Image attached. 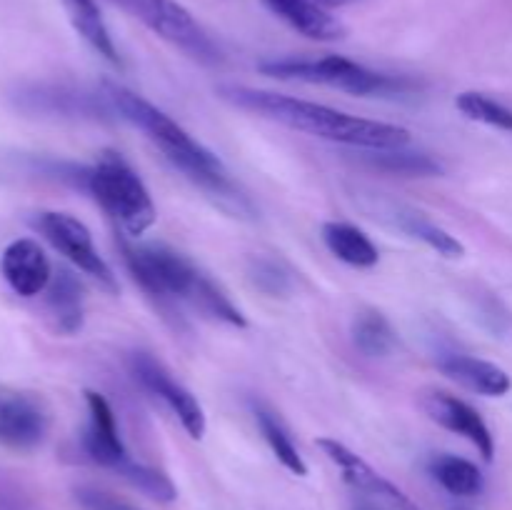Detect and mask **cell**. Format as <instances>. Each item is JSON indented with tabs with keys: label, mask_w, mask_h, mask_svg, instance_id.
<instances>
[{
	"label": "cell",
	"mask_w": 512,
	"mask_h": 510,
	"mask_svg": "<svg viewBox=\"0 0 512 510\" xmlns=\"http://www.w3.org/2000/svg\"><path fill=\"white\" fill-rule=\"evenodd\" d=\"M218 98L233 108L275 120L285 128L300 130V133L315 135V138L330 140V143L353 145L358 150L405 148L410 143V130L403 125L358 118V115H348L323 103H313V100L290 98V95L233 83L220 85Z\"/></svg>",
	"instance_id": "1"
},
{
	"label": "cell",
	"mask_w": 512,
	"mask_h": 510,
	"mask_svg": "<svg viewBox=\"0 0 512 510\" xmlns=\"http://www.w3.org/2000/svg\"><path fill=\"white\" fill-rule=\"evenodd\" d=\"M100 88H103L110 108H113L120 118L128 120L130 125L143 130V133L163 150L165 158H168L190 183H195L200 190H205L210 198L220 200V205H225V208H233L235 213H245V210L250 213L248 198L235 188L228 170H225L223 160H220L213 150L205 148L203 143H198L183 125H178L170 115H165L163 110L155 108L153 103H148L143 95L133 93V90L115 83V80H103Z\"/></svg>",
	"instance_id": "2"
},
{
	"label": "cell",
	"mask_w": 512,
	"mask_h": 510,
	"mask_svg": "<svg viewBox=\"0 0 512 510\" xmlns=\"http://www.w3.org/2000/svg\"><path fill=\"white\" fill-rule=\"evenodd\" d=\"M118 248L128 273L153 298L185 300L200 313L235 328L248 325L238 305L188 255L165 243H130L125 238L118 240Z\"/></svg>",
	"instance_id": "3"
},
{
	"label": "cell",
	"mask_w": 512,
	"mask_h": 510,
	"mask_svg": "<svg viewBox=\"0 0 512 510\" xmlns=\"http://www.w3.org/2000/svg\"><path fill=\"white\" fill-rule=\"evenodd\" d=\"M80 188L88 190L95 203L103 205L130 235H143L158 220L148 188L115 150H103L95 165L80 170Z\"/></svg>",
	"instance_id": "4"
},
{
	"label": "cell",
	"mask_w": 512,
	"mask_h": 510,
	"mask_svg": "<svg viewBox=\"0 0 512 510\" xmlns=\"http://www.w3.org/2000/svg\"><path fill=\"white\" fill-rule=\"evenodd\" d=\"M258 70L268 78L278 80H300V83L330 85L340 88L350 95L370 98V95H403L415 88L413 80L403 75H385L378 70H370L355 60L343 58V55H323V58H273L263 60Z\"/></svg>",
	"instance_id": "5"
},
{
	"label": "cell",
	"mask_w": 512,
	"mask_h": 510,
	"mask_svg": "<svg viewBox=\"0 0 512 510\" xmlns=\"http://www.w3.org/2000/svg\"><path fill=\"white\" fill-rule=\"evenodd\" d=\"M128 13L143 20L155 35L183 50L203 65H215L223 60L215 40L203 30V25L175 0H115Z\"/></svg>",
	"instance_id": "6"
},
{
	"label": "cell",
	"mask_w": 512,
	"mask_h": 510,
	"mask_svg": "<svg viewBox=\"0 0 512 510\" xmlns=\"http://www.w3.org/2000/svg\"><path fill=\"white\" fill-rule=\"evenodd\" d=\"M30 225L63 255L65 260L75 265L78 270H83L85 275L98 280L103 288H108L110 293L118 290V280H115L110 265L100 258V253L93 245V235L90 230L80 223L78 218H73L70 213H60V210H43V213H35L30 218Z\"/></svg>",
	"instance_id": "7"
},
{
	"label": "cell",
	"mask_w": 512,
	"mask_h": 510,
	"mask_svg": "<svg viewBox=\"0 0 512 510\" xmlns=\"http://www.w3.org/2000/svg\"><path fill=\"white\" fill-rule=\"evenodd\" d=\"M13 103L23 113L60 115V118H108L115 113L105 93H90L65 83L20 85L13 93Z\"/></svg>",
	"instance_id": "8"
},
{
	"label": "cell",
	"mask_w": 512,
	"mask_h": 510,
	"mask_svg": "<svg viewBox=\"0 0 512 510\" xmlns=\"http://www.w3.org/2000/svg\"><path fill=\"white\" fill-rule=\"evenodd\" d=\"M130 373L135 375V380H138L148 393H153L155 398L168 403V408L178 415L180 425H183L185 433H188L190 438H203V405L198 403V398H195L188 388H183V385L163 368V363H158L150 353H133L130 355Z\"/></svg>",
	"instance_id": "9"
},
{
	"label": "cell",
	"mask_w": 512,
	"mask_h": 510,
	"mask_svg": "<svg viewBox=\"0 0 512 510\" xmlns=\"http://www.w3.org/2000/svg\"><path fill=\"white\" fill-rule=\"evenodd\" d=\"M50 410L35 393L0 385V443L30 450L48 435Z\"/></svg>",
	"instance_id": "10"
},
{
	"label": "cell",
	"mask_w": 512,
	"mask_h": 510,
	"mask_svg": "<svg viewBox=\"0 0 512 510\" xmlns=\"http://www.w3.org/2000/svg\"><path fill=\"white\" fill-rule=\"evenodd\" d=\"M318 448L323 450V453L328 455L335 465H338L340 473H343V478L348 480L355 490H360V493L368 495V498L378 500L383 508L420 510L418 505H415L413 500H410L408 495L398 488V485H393L388 478H383V475H380L373 465L365 463V460L360 458L358 453H353L348 445L338 443L335 438H318Z\"/></svg>",
	"instance_id": "11"
},
{
	"label": "cell",
	"mask_w": 512,
	"mask_h": 510,
	"mask_svg": "<svg viewBox=\"0 0 512 510\" xmlns=\"http://www.w3.org/2000/svg\"><path fill=\"white\" fill-rule=\"evenodd\" d=\"M365 210H368L375 220H383L390 228L400 230V233L430 245V248L438 250L445 258H460V255L465 253L463 243H460L455 235H450L448 230L440 228L438 223H433L428 215L415 210L413 205L395 203V200L383 198V195H370V205H365Z\"/></svg>",
	"instance_id": "12"
},
{
	"label": "cell",
	"mask_w": 512,
	"mask_h": 510,
	"mask_svg": "<svg viewBox=\"0 0 512 510\" xmlns=\"http://www.w3.org/2000/svg\"><path fill=\"white\" fill-rule=\"evenodd\" d=\"M420 405H423L425 413L430 415V420L443 425L450 433L468 438L485 460H493V433H490L488 423H485L483 415H480L473 405L455 398V395L445 393V390H425L423 398H420Z\"/></svg>",
	"instance_id": "13"
},
{
	"label": "cell",
	"mask_w": 512,
	"mask_h": 510,
	"mask_svg": "<svg viewBox=\"0 0 512 510\" xmlns=\"http://www.w3.org/2000/svg\"><path fill=\"white\" fill-rule=\"evenodd\" d=\"M85 403H88V425L83 433V450L93 463L103 465L118 473L128 463V450L120 438L115 413L108 400L95 390H85Z\"/></svg>",
	"instance_id": "14"
},
{
	"label": "cell",
	"mask_w": 512,
	"mask_h": 510,
	"mask_svg": "<svg viewBox=\"0 0 512 510\" xmlns=\"http://www.w3.org/2000/svg\"><path fill=\"white\" fill-rule=\"evenodd\" d=\"M0 273L15 293L23 298H33L48 288L50 278H53V265L35 240L20 238L3 250Z\"/></svg>",
	"instance_id": "15"
},
{
	"label": "cell",
	"mask_w": 512,
	"mask_h": 510,
	"mask_svg": "<svg viewBox=\"0 0 512 510\" xmlns=\"http://www.w3.org/2000/svg\"><path fill=\"white\" fill-rule=\"evenodd\" d=\"M438 368L445 378L455 380V383H460L463 388L473 390L478 395H488V398H503L512 388L510 375L500 365L490 363V360L473 358V355H440Z\"/></svg>",
	"instance_id": "16"
},
{
	"label": "cell",
	"mask_w": 512,
	"mask_h": 510,
	"mask_svg": "<svg viewBox=\"0 0 512 510\" xmlns=\"http://www.w3.org/2000/svg\"><path fill=\"white\" fill-rule=\"evenodd\" d=\"M280 20L310 40H340L345 35L343 23L315 0H263Z\"/></svg>",
	"instance_id": "17"
},
{
	"label": "cell",
	"mask_w": 512,
	"mask_h": 510,
	"mask_svg": "<svg viewBox=\"0 0 512 510\" xmlns=\"http://www.w3.org/2000/svg\"><path fill=\"white\" fill-rule=\"evenodd\" d=\"M48 305L50 315L55 320V328L63 335H75L83 328L85 320V290L83 283L75 278L70 270L58 268V273H53L48 283Z\"/></svg>",
	"instance_id": "18"
},
{
	"label": "cell",
	"mask_w": 512,
	"mask_h": 510,
	"mask_svg": "<svg viewBox=\"0 0 512 510\" xmlns=\"http://www.w3.org/2000/svg\"><path fill=\"white\" fill-rule=\"evenodd\" d=\"M60 3H63L65 13H68L70 23L78 30L80 38H83L95 53L103 55L108 63L120 68L123 63H120L118 48H115L113 35H110L108 25H105L103 20V13H100V8L95 5V0H60Z\"/></svg>",
	"instance_id": "19"
},
{
	"label": "cell",
	"mask_w": 512,
	"mask_h": 510,
	"mask_svg": "<svg viewBox=\"0 0 512 510\" xmlns=\"http://www.w3.org/2000/svg\"><path fill=\"white\" fill-rule=\"evenodd\" d=\"M323 240L335 258L353 265V268H373V265H378V248H375L373 240H370L363 230L355 228V225L330 220V223L323 225Z\"/></svg>",
	"instance_id": "20"
},
{
	"label": "cell",
	"mask_w": 512,
	"mask_h": 510,
	"mask_svg": "<svg viewBox=\"0 0 512 510\" xmlns=\"http://www.w3.org/2000/svg\"><path fill=\"white\" fill-rule=\"evenodd\" d=\"M360 158L383 173L403 175V178H438L445 173L443 163L428 153H410L405 148H380L363 150Z\"/></svg>",
	"instance_id": "21"
},
{
	"label": "cell",
	"mask_w": 512,
	"mask_h": 510,
	"mask_svg": "<svg viewBox=\"0 0 512 510\" xmlns=\"http://www.w3.org/2000/svg\"><path fill=\"white\" fill-rule=\"evenodd\" d=\"M430 473L450 495H458V498H473L485 485L478 465L465 458H458V455H435L430 460Z\"/></svg>",
	"instance_id": "22"
},
{
	"label": "cell",
	"mask_w": 512,
	"mask_h": 510,
	"mask_svg": "<svg viewBox=\"0 0 512 510\" xmlns=\"http://www.w3.org/2000/svg\"><path fill=\"white\" fill-rule=\"evenodd\" d=\"M353 343L365 358H385L398 345L393 325L380 310H363L353 320Z\"/></svg>",
	"instance_id": "23"
},
{
	"label": "cell",
	"mask_w": 512,
	"mask_h": 510,
	"mask_svg": "<svg viewBox=\"0 0 512 510\" xmlns=\"http://www.w3.org/2000/svg\"><path fill=\"white\" fill-rule=\"evenodd\" d=\"M255 423H258L260 433H263L265 443L270 445V450H273L275 458L280 460V463L285 465V468L290 470L293 475H308V465H305L303 455L298 453V448H295L293 438L288 435V430H285V425L280 423V418L275 413H270V410L265 408H255Z\"/></svg>",
	"instance_id": "24"
},
{
	"label": "cell",
	"mask_w": 512,
	"mask_h": 510,
	"mask_svg": "<svg viewBox=\"0 0 512 510\" xmlns=\"http://www.w3.org/2000/svg\"><path fill=\"white\" fill-rule=\"evenodd\" d=\"M245 275L268 298H285L293 290V273L270 255H250L245 263Z\"/></svg>",
	"instance_id": "25"
},
{
	"label": "cell",
	"mask_w": 512,
	"mask_h": 510,
	"mask_svg": "<svg viewBox=\"0 0 512 510\" xmlns=\"http://www.w3.org/2000/svg\"><path fill=\"white\" fill-rule=\"evenodd\" d=\"M455 105H458V110L465 118L475 120V123H485L490 128L505 130V133L512 135V110L508 105L490 98V95L478 93V90H465V93L455 98Z\"/></svg>",
	"instance_id": "26"
},
{
	"label": "cell",
	"mask_w": 512,
	"mask_h": 510,
	"mask_svg": "<svg viewBox=\"0 0 512 510\" xmlns=\"http://www.w3.org/2000/svg\"><path fill=\"white\" fill-rule=\"evenodd\" d=\"M118 475H123L130 485H135L140 493H145L148 498L158 500V503H173V500L178 498V490H175L173 480H170L168 475L158 468H150V465L133 463V460H128V463L118 470Z\"/></svg>",
	"instance_id": "27"
},
{
	"label": "cell",
	"mask_w": 512,
	"mask_h": 510,
	"mask_svg": "<svg viewBox=\"0 0 512 510\" xmlns=\"http://www.w3.org/2000/svg\"><path fill=\"white\" fill-rule=\"evenodd\" d=\"M73 495L80 510H143L138 505L128 503L125 498H120V495L95 488V485H80V488H75Z\"/></svg>",
	"instance_id": "28"
},
{
	"label": "cell",
	"mask_w": 512,
	"mask_h": 510,
	"mask_svg": "<svg viewBox=\"0 0 512 510\" xmlns=\"http://www.w3.org/2000/svg\"><path fill=\"white\" fill-rule=\"evenodd\" d=\"M0 510H33V503L18 485L0 478Z\"/></svg>",
	"instance_id": "29"
},
{
	"label": "cell",
	"mask_w": 512,
	"mask_h": 510,
	"mask_svg": "<svg viewBox=\"0 0 512 510\" xmlns=\"http://www.w3.org/2000/svg\"><path fill=\"white\" fill-rule=\"evenodd\" d=\"M318 5H323V8H338V5H348V3H355V0H315Z\"/></svg>",
	"instance_id": "30"
}]
</instances>
